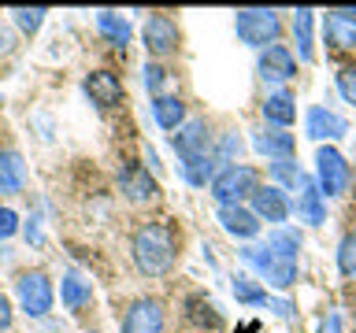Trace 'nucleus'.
I'll return each mask as SVG.
<instances>
[{
	"instance_id": "2f4dec72",
	"label": "nucleus",
	"mask_w": 356,
	"mask_h": 333,
	"mask_svg": "<svg viewBox=\"0 0 356 333\" xmlns=\"http://www.w3.org/2000/svg\"><path fill=\"white\" fill-rule=\"evenodd\" d=\"M338 93H341L345 104L356 108V63H349V67H341V71H338Z\"/></svg>"
},
{
	"instance_id": "a211bd4d",
	"label": "nucleus",
	"mask_w": 356,
	"mask_h": 333,
	"mask_svg": "<svg viewBox=\"0 0 356 333\" xmlns=\"http://www.w3.org/2000/svg\"><path fill=\"white\" fill-rule=\"evenodd\" d=\"M86 96L93 100L97 108H115L119 100H122V82H119V74H111V71H93L86 78Z\"/></svg>"
},
{
	"instance_id": "f704fd0d",
	"label": "nucleus",
	"mask_w": 356,
	"mask_h": 333,
	"mask_svg": "<svg viewBox=\"0 0 356 333\" xmlns=\"http://www.w3.org/2000/svg\"><path fill=\"white\" fill-rule=\"evenodd\" d=\"M15 230H19V215L11 207H0V241H8Z\"/></svg>"
},
{
	"instance_id": "c85d7f7f",
	"label": "nucleus",
	"mask_w": 356,
	"mask_h": 333,
	"mask_svg": "<svg viewBox=\"0 0 356 333\" xmlns=\"http://www.w3.org/2000/svg\"><path fill=\"white\" fill-rule=\"evenodd\" d=\"M189 322L193 326H200V330H219V311H216V304H208L204 296H193L189 300Z\"/></svg>"
},
{
	"instance_id": "cd10ccee",
	"label": "nucleus",
	"mask_w": 356,
	"mask_h": 333,
	"mask_svg": "<svg viewBox=\"0 0 356 333\" xmlns=\"http://www.w3.org/2000/svg\"><path fill=\"white\" fill-rule=\"evenodd\" d=\"M271 178H275V185L282 189V193H297L300 185H305V171L293 163V160H278V163H271Z\"/></svg>"
},
{
	"instance_id": "6e6552de",
	"label": "nucleus",
	"mask_w": 356,
	"mask_h": 333,
	"mask_svg": "<svg viewBox=\"0 0 356 333\" xmlns=\"http://www.w3.org/2000/svg\"><path fill=\"white\" fill-rule=\"evenodd\" d=\"M178 160H193V155H211V130L204 119H186L178 133L171 137Z\"/></svg>"
},
{
	"instance_id": "b1692460",
	"label": "nucleus",
	"mask_w": 356,
	"mask_h": 333,
	"mask_svg": "<svg viewBox=\"0 0 356 333\" xmlns=\"http://www.w3.org/2000/svg\"><path fill=\"white\" fill-rule=\"evenodd\" d=\"M152 119H156V126L160 130H178L186 122V104H182V96H156L152 100Z\"/></svg>"
},
{
	"instance_id": "c9c22d12",
	"label": "nucleus",
	"mask_w": 356,
	"mask_h": 333,
	"mask_svg": "<svg viewBox=\"0 0 356 333\" xmlns=\"http://www.w3.org/2000/svg\"><path fill=\"white\" fill-rule=\"evenodd\" d=\"M11 330V304H8V296L0 293V333Z\"/></svg>"
},
{
	"instance_id": "f8f14e48",
	"label": "nucleus",
	"mask_w": 356,
	"mask_h": 333,
	"mask_svg": "<svg viewBox=\"0 0 356 333\" xmlns=\"http://www.w3.org/2000/svg\"><path fill=\"white\" fill-rule=\"evenodd\" d=\"M119 189H122V196H127V200H134V204H149V200L160 196L156 178L145 171V166H138V163H130V166H122V171H119Z\"/></svg>"
},
{
	"instance_id": "393cba45",
	"label": "nucleus",
	"mask_w": 356,
	"mask_h": 333,
	"mask_svg": "<svg viewBox=\"0 0 356 333\" xmlns=\"http://www.w3.org/2000/svg\"><path fill=\"white\" fill-rule=\"evenodd\" d=\"M300 244H305V237H300L297 226H275L271 233H267V248H271L275 255H282V259H289V263H297Z\"/></svg>"
},
{
	"instance_id": "0eeeda50",
	"label": "nucleus",
	"mask_w": 356,
	"mask_h": 333,
	"mask_svg": "<svg viewBox=\"0 0 356 333\" xmlns=\"http://www.w3.org/2000/svg\"><path fill=\"white\" fill-rule=\"evenodd\" d=\"M252 215L260 222H271V226H286V219L293 215V200L278 185H260L252 193Z\"/></svg>"
},
{
	"instance_id": "7ed1b4c3",
	"label": "nucleus",
	"mask_w": 356,
	"mask_h": 333,
	"mask_svg": "<svg viewBox=\"0 0 356 333\" xmlns=\"http://www.w3.org/2000/svg\"><path fill=\"white\" fill-rule=\"evenodd\" d=\"M234 30H238V37L249 44V49H271L278 44V33H282V19H278V11H267V8H245L234 15Z\"/></svg>"
},
{
	"instance_id": "f257e3e1",
	"label": "nucleus",
	"mask_w": 356,
	"mask_h": 333,
	"mask_svg": "<svg viewBox=\"0 0 356 333\" xmlns=\"http://www.w3.org/2000/svg\"><path fill=\"white\" fill-rule=\"evenodd\" d=\"M130 252H134V263H138L141 274L163 278L175 266V233L163 222H145V226L134 230Z\"/></svg>"
},
{
	"instance_id": "e433bc0d",
	"label": "nucleus",
	"mask_w": 356,
	"mask_h": 333,
	"mask_svg": "<svg viewBox=\"0 0 356 333\" xmlns=\"http://www.w3.org/2000/svg\"><path fill=\"white\" fill-rule=\"evenodd\" d=\"M22 233H26V241H30V244H41V226H38V219H26Z\"/></svg>"
},
{
	"instance_id": "bb28decb",
	"label": "nucleus",
	"mask_w": 356,
	"mask_h": 333,
	"mask_svg": "<svg viewBox=\"0 0 356 333\" xmlns=\"http://www.w3.org/2000/svg\"><path fill=\"white\" fill-rule=\"evenodd\" d=\"M97 30L104 33V37L111 41V44H127L130 41V22L122 19V15H115V11H97Z\"/></svg>"
},
{
	"instance_id": "f03ea898",
	"label": "nucleus",
	"mask_w": 356,
	"mask_h": 333,
	"mask_svg": "<svg viewBox=\"0 0 356 333\" xmlns=\"http://www.w3.org/2000/svg\"><path fill=\"white\" fill-rule=\"evenodd\" d=\"M211 200H216L219 207L227 204H245V200H252V193L260 189V174H256V166L249 163H230V166H219V174L211 178Z\"/></svg>"
},
{
	"instance_id": "2eb2a0df",
	"label": "nucleus",
	"mask_w": 356,
	"mask_h": 333,
	"mask_svg": "<svg viewBox=\"0 0 356 333\" xmlns=\"http://www.w3.org/2000/svg\"><path fill=\"white\" fill-rule=\"evenodd\" d=\"M293 211L300 222H308V226H323L327 222V200H323L316 178H305V185L297 189V200H293Z\"/></svg>"
},
{
	"instance_id": "4468645a",
	"label": "nucleus",
	"mask_w": 356,
	"mask_h": 333,
	"mask_svg": "<svg viewBox=\"0 0 356 333\" xmlns=\"http://www.w3.org/2000/svg\"><path fill=\"white\" fill-rule=\"evenodd\" d=\"M145 49H149L152 56H167L178 49V26L171 15H149V22H145Z\"/></svg>"
},
{
	"instance_id": "a878e982",
	"label": "nucleus",
	"mask_w": 356,
	"mask_h": 333,
	"mask_svg": "<svg viewBox=\"0 0 356 333\" xmlns=\"http://www.w3.org/2000/svg\"><path fill=\"white\" fill-rule=\"evenodd\" d=\"M234 296H238V304H245V307H267L271 304V293L249 274H234Z\"/></svg>"
},
{
	"instance_id": "aec40b11",
	"label": "nucleus",
	"mask_w": 356,
	"mask_h": 333,
	"mask_svg": "<svg viewBox=\"0 0 356 333\" xmlns=\"http://www.w3.org/2000/svg\"><path fill=\"white\" fill-rule=\"evenodd\" d=\"M178 171H182L186 185L204 189V185H211V178L219 174V166H216V155H193V160H178Z\"/></svg>"
},
{
	"instance_id": "58836bf2",
	"label": "nucleus",
	"mask_w": 356,
	"mask_h": 333,
	"mask_svg": "<svg viewBox=\"0 0 356 333\" xmlns=\"http://www.w3.org/2000/svg\"><path fill=\"white\" fill-rule=\"evenodd\" d=\"M345 11H349V15H353V19H356V8H345Z\"/></svg>"
},
{
	"instance_id": "1a4fd4ad",
	"label": "nucleus",
	"mask_w": 356,
	"mask_h": 333,
	"mask_svg": "<svg viewBox=\"0 0 356 333\" xmlns=\"http://www.w3.org/2000/svg\"><path fill=\"white\" fill-rule=\"evenodd\" d=\"M256 71H260L264 82H289V78L297 74V56L286 49V44H271V49L260 52V63H256Z\"/></svg>"
},
{
	"instance_id": "ddd939ff",
	"label": "nucleus",
	"mask_w": 356,
	"mask_h": 333,
	"mask_svg": "<svg viewBox=\"0 0 356 333\" xmlns=\"http://www.w3.org/2000/svg\"><path fill=\"white\" fill-rule=\"evenodd\" d=\"M122 333H163V304L160 300H138L122 318Z\"/></svg>"
},
{
	"instance_id": "412c9836",
	"label": "nucleus",
	"mask_w": 356,
	"mask_h": 333,
	"mask_svg": "<svg viewBox=\"0 0 356 333\" xmlns=\"http://www.w3.org/2000/svg\"><path fill=\"white\" fill-rule=\"evenodd\" d=\"M26 185V163H22L19 152H0V193H22Z\"/></svg>"
},
{
	"instance_id": "473e14b6",
	"label": "nucleus",
	"mask_w": 356,
	"mask_h": 333,
	"mask_svg": "<svg viewBox=\"0 0 356 333\" xmlns=\"http://www.w3.org/2000/svg\"><path fill=\"white\" fill-rule=\"evenodd\" d=\"M211 155H216V163H238V155H241V137H238V133H227V137H222V144H219V148L216 152H211Z\"/></svg>"
},
{
	"instance_id": "6ab92c4d",
	"label": "nucleus",
	"mask_w": 356,
	"mask_h": 333,
	"mask_svg": "<svg viewBox=\"0 0 356 333\" xmlns=\"http://www.w3.org/2000/svg\"><path fill=\"white\" fill-rule=\"evenodd\" d=\"M264 119L271 122L275 130H289L297 122V100L286 93V89H278L264 100Z\"/></svg>"
},
{
	"instance_id": "4be33fe9",
	"label": "nucleus",
	"mask_w": 356,
	"mask_h": 333,
	"mask_svg": "<svg viewBox=\"0 0 356 333\" xmlns=\"http://www.w3.org/2000/svg\"><path fill=\"white\" fill-rule=\"evenodd\" d=\"M312 26H316V11H308V8H300L293 22H289V30H293V44H297V56L305 63L316 60V44H312Z\"/></svg>"
},
{
	"instance_id": "7c9ffc66",
	"label": "nucleus",
	"mask_w": 356,
	"mask_h": 333,
	"mask_svg": "<svg viewBox=\"0 0 356 333\" xmlns=\"http://www.w3.org/2000/svg\"><path fill=\"white\" fill-rule=\"evenodd\" d=\"M11 15H15V22H19V30H22V33H38L49 11H44V8H15Z\"/></svg>"
},
{
	"instance_id": "9b49d317",
	"label": "nucleus",
	"mask_w": 356,
	"mask_h": 333,
	"mask_svg": "<svg viewBox=\"0 0 356 333\" xmlns=\"http://www.w3.org/2000/svg\"><path fill=\"white\" fill-rule=\"evenodd\" d=\"M216 222L222 226V233H230V237L238 241H252L256 233H260V219L252 215V207L245 204H227L216 211Z\"/></svg>"
},
{
	"instance_id": "72a5a7b5",
	"label": "nucleus",
	"mask_w": 356,
	"mask_h": 333,
	"mask_svg": "<svg viewBox=\"0 0 356 333\" xmlns=\"http://www.w3.org/2000/svg\"><path fill=\"white\" fill-rule=\"evenodd\" d=\"M163 78H167V71L160 63H149L145 67V89H149V93H156L160 96V89H163Z\"/></svg>"
},
{
	"instance_id": "423d86ee",
	"label": "nucleus",
	"mask_w": 356,
	"mask_h": 333,
	"mask_svg": "<svg viewBox=\"0 0 356 333\" xmlns=\"http://www.w3.org/2000/svg\"><path fill=\"white\" fill-rule=\"evenodd\" d=\"M15 296H19V307L26 311L30 318H44L52 311V282H49V274H41V271H26V274H19V282H15Z\"/></svg>"
},
{
	"instance_id": "5701e85b",
	"label": "nucleus",
	"mask_w": 356,
	"mask_h": 333,
	"mask_svg": "<svg viewBox=\"0 0 356 333\" xmlns=\"http://www.w3.org/2000/svg\"><path fill=\"white\" fill-rule=\"evenodd\" d=\"M60 300H63V307L67 311H82L89 300H93V285L86 282L82 274H63V282H60Z\"/></svg>"
},
{
	"instance_id": "9d476101",
	"label": "nucleus",
	"mask_w": 356,
	"mask_h": 333,
	"mask_svg": "<svg viewBox=\"0 0 356 333\" xmlns=\"http://www.w3.org/2000/svg\"><path fill=\"white\" fill-rule=\"evenodd\" d=\"M305 133L312 141H341L345 133H349V122H345L338 111H330V108H308V115H305Z\"/></svg>"
},
{
	"instance_id": "f3484780",
	"label": "nucleus",
	"mask_w": 356,
	"mask_h": 333,
	"mask_svg": "<svg viewBox=\"0 0 356 333\" xmlns=\"http://www.w3.org/2000/svg\"><path fill=\"white\" fill-rule=\"evenodd\" d=\"M252 148L267 155V160H293V152H297V137L293 133H286V130H260V133H252Z\"/></svg>"
},
{
	"instance_id": "20e7f679",
	"label": "nucleus",
	"mask_w": 356,
	"mask_h": 333,
	"mask_svg": "<svg viewBox=\"0 0 356 333\" xmlns=\"http://www.w3.org/2000/svg\"><path fill=\"white\" fill-rule=\"evenodd\" d=\"M241 255V263H249L256 274L264 278V282H271L275 289H293L297 285V263H289V259H282V255H275L267 244H245V248L238 252Z\"/></svg>"
},
{
	"instance_id": "c756f323",
	"label": "nucleus",
	"mask_w": 356,
	"mask_h": 333,
	"mask_svg": "<svg viewBox=\"0 0 356 333\" xmlns=\"http://www.w3.org/2000/svg\"><path fill=\"white\" fill-rule=\"evenodd\" d=\"M338 271L345 278H356V230L345 233L341 244H338Z\"/></svg>"
},
{
	"instance_id": "39448f33",
	"label": "nucleus",
	"mask_w": 356,
	"mask_h": 333,
	"mask_svg": "<svg viewBox=\"0 0 356 333\" xmlns=\"http://www.w3.org/2000/svg\"><path fill=\"white\" fill-rule=\"evenodd\" d=\"M349 160L334 148V144H323V148L316 152V185H319V193L323 200H334V196H341L345 189H349Z\"/></svg>"
},
{
	"instance_id": "4c0bfd02",
	"label": "nucleus",
	"mask_w": 356,
	"mask_h": 333,
	"mask_svg": "<svg viewBox=\"0 0 356 333\" xmlns=\"http://www.w3.org/2000/svg\"><path fill=\"white\" fill-rule=\"evenodd\" d=\"M323 333H341V315L338 311H330V315L323 318Z\"/></svg>"
},
{
	"instance_id": "dca6fc26",
	"label": "nucleus",
	"mask_w": 356,
	"mask_h": 333,
	"mask_svg": "<svg viewBox=\"0 0 356 333\" xmlns=\"http://www.w3.org/2000/svg\"><path fill=\"white\" fill-rule=\"evenodd\" d=\"M323 37H327L330 49H356V19L349 11H327L323 15Z\"/></svg>"
}]
</instances>
